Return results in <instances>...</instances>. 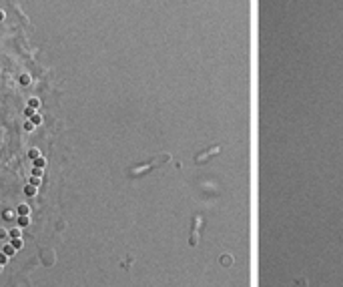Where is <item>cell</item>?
Masks as SVG:
<instances>
[{"label": "cell", "mask_w": 343, "mask_h": 287, "mask_svg": "<svg viewBox=\"0 0 343 287\" xmlns=\"http://www.w3.org/2000/svg\"><path fill=\"white\" fill-rule=\"evenodd\" d=\"M30 185H32V187H38V185H40V177H30Z\"/></svg>", "instance_id": "277c9868"}, {"label": "cell", "mask_w": 343, "mask_h": 287, "mask_svg": "<svg viewBox=\"0 0 343 287\" xmlns=\"http://www.w3.org/2000/svg\"><path fill=\"white\" fill-rule=\"evenodd\" d=\"M20 82H22V85H28V82H30V76H28V74H22V76H20Z\"/></svg>", "instance_id": "30bf717a"}, {"label": "cell", "mask_w": 343, "mask_h": 287, "mask_svg": "<svg viewBox=\"0 0 343 287\" xmlns=\"http://www.w3.org/2000/svg\"><path fill=\"white\" fill-rule=\"evenodd\" d=\"M18 225H20V227H26V225H28V219H26V217H20V219H18Z\"/></svg>", "instance_id": "8fae6325"}, {"label": "cell", "mask_w": 343, "mask_h": 287, "mask_svg": "<svg viewBox=\"0 0 343 287\" xmlns=\"http://www.w3.org/2000/svg\"><path fill=\"white\" fill-rule=\"evenodd\" d=\"M12 247H14V249H20V247H22V241H20V237L12 241Z\"/></svg>", "instance_id": "8992f818"}, {"label": "cell", "mask_w": 343, "mask_h": 287, "mask_svg": "<svg viewBox=\"0 0 343 287\" xmlns=\"http://www.w3.org/2000/svg\"><path fill=\"white\" fill-rule=\"evenodd\" d=\"M40 121H42L40 114H32V124H40Z\"/></svg>", "instance_id": "9c48e42d"}, {"label": "cell", "mask_w": 343, "mask_h": 287, "mask_svg": "<svg viewBox=\"0 0 343 287\" xmlns=\"http://www.w3.org/2000/svg\"><path fill=\"white\" fill-rule=\"evenodd\" d=\"M28 157H30V159H38V157H40V155H38V149H32V151L28 153Z\"/></svg>", "instance_id": "ba28073f"}, {"label": "cell", "mask_w": 343, "mask_h": 287, "mask_svg": "<svg viewBox=\"0 0 343 287\" xmlns=\"http://www.w3.org/2000/svg\"><path fill=\"white\" fill-rule=\"evenodd\" d=\"M28 105H30V108H36V107L40 105V102H38V98H30V101H28Z\"/></svg>", "instance_id": "52a82bcc"}, {"label": "cell", "mask_w": 343, "mask_h": 287, "mask_svg": "<svg viewBox=\"0 0 343 287\" xmlns=\"http://www.w3.org/2000/svg\"><path fill=\"white\" fill-rule=\"evenodd\" d=\"M16 211H18V215H20V217H26V213H28V205H20Z\"/></svg>", "instance_id": "6da1fadb"}, {"label": "cell", "mask_w": 343, "mask_h": 287, "mask_svg": "<svg viewBox=\"0 0 343 287\" xmlns=\"http://www.w3.org/2000/svg\"><path fill=\"white\" fill-rule=\"evenodd\" d=\"M4 219H12V211H4Z\"/></svg>", "instance_id": "9a60e30c"}, {"label": "cell", "mask_w": 343, "mask_h": 287, "mask_svg": "<svg viewBox=\"0 0 343 287\" xmlns=\"http://www.w3.org/2000/svg\"><path fill=\"white\" fill-rule=\"evenodd\" d=\"M4 237H6V231H4V229H0V239H4Z\"/></svg>", "instance_id": "2e32d148"}, {"label": "cell", "mask_w": 343, "mask_h": 287, "mask_svg": "<svg viewBox=\"0 0 343 287\" xmlns=\"http://www.w3.org/2000/svg\"><path fill=\"white\" fill-rule=\"evenodd\" d=\"M24 193H26V195H28V197H32L34 193H36V189H34L32 185H28V187H26V189H24Z\"/></svg>", "instance_id": "3957f363"}, {"label": "cell", "mask_w": 343, "mask_h": 287, "mask_svg": "<svg viewBox=\"0 0 343 287\" xmlns=\"http://www.w3.org/2000/svg\"><path fill=\"white\" fill-rule=\"evenodd\" d=\"M6 261H8V257H6V255H0V265H4Z\"/></svg>", "instance_id": "5bb4252c"}, {"label": "cell", "mask_w": 343, "mask_h": 287, "mask_svg": "<svg viewBox=\"0 0 343 287\" xmlns=\"http://www.w3.org/2000/svg\"><path fill=\"white\" fill-rule=\"evenodd\" d=\"M34 167H36V169H42V167H44V159H42V157L34 159Z\"/></svg>", "instance_id": "7a4b0ae2"}, {"label": "cell", "mask_w": 343, "mask_h": 287, "mask_svg": "<svg viewBox=\"0 0 343 287\" xmlns=\"http://www.w3.org/2000/svg\"><path fill=\"white\" fill-rule=\"evenodd\" d=\"M10 235H12V239H18V237H20V231H18V229H12Z\"/></svg>", "instance_id": "7c38bea8"}, {"label": "cell", "mask_w": 343, "mask_h": 287, "mask_svg": "<svg viewBox=\"0 0 343 287\" xmlns=\"http://www.w3.org/2000/svg\"><path fill=\"white\" fill-rule=\"evenodd\" d=\"M14 253V247L12 245H4V255H12Z\"/></svg>", "instance_id": "5b68a950"}, {"label": "cell", "mask_w": 343, "mask_h": 287, "mask_svg": "<svg viewBox=\"0 0 343 287\" xmlns=\"http://www.w3.org/2000/svg\"><path fill=\"white\" fill-rule=\"evenodd\" d=\"M32 175H34V177H40V175H42V171H40V169H36V167H34V169H32Z\"/></svg>", "instance_id": "4fadbf2b"}]
</instances>
